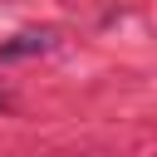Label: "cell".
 Instances as JSON below:
<instances>
[{
  "label": "cell",
  "mask_w": 157,
  "mask_h": 157,
  "mask_svg": "<svg viewBox=\"0 0 157 157\" xmlns=\"http://www.w3.org/2000/svg\"><path fill=\"white\" fill-rule=\"evenodd\" d=\"M49 39H54L49 29H39V34H34V29H29V34H15L10 44H0V59H25V54H39V49H49Z\"/></svg>",
  "instance_id": "1"
},
{
  "label": "cell",
  "mask_w": 157,
  "mask_h": 157,
  "mask_svg": "<svg viewBox=\"0 0 157 157\" xmlns=\"http://www.w3.org/2000/svg\"><path fill=\"white\" fill-rule=\"evenodd\" d=\"M0 108H5V98H0Z\"/></svg>",
  "instance_id": "2"
}]
</instances>
